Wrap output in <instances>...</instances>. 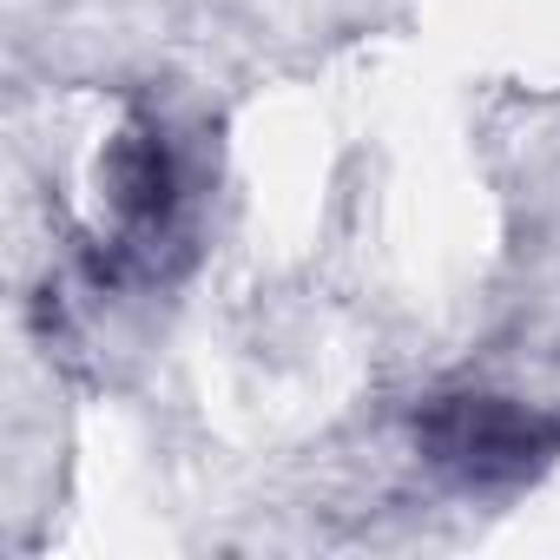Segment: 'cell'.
Masks as SVG:
<instances>
[{
	"mask_svg": "<svg viewBox=\"0 0 560 560\" xmlns=\"http://www.w3.org/2000/svg\"><path fill=\"white\" fill-rule=\"evenodd\" d=\"M416 448L462 494H514L553 468L560 422L514 396L462 389V396H429L416 409Z\"/></svg>",
	"mask_w": 560,
	"mask_h": 560,
	"instance_id": "6da1fadb",
	"label": "cell"
},
{
	"mask_svg": "<svg viewBox=\"0 0 560 560\" xmlns=\"http://www.w3.org/2000/svg\"><path fill=\"white\" fill-rule=\"evenodd\" d=\"M106 244L132 270H159V250L178 237V165L159 126H126L100 159Z\"/></svg>",
	"mask_w": 560,
	"mask_h": 560,
	"instance_id": "7a4b0ae2",
	"label": "cell"
}]
</instances>
